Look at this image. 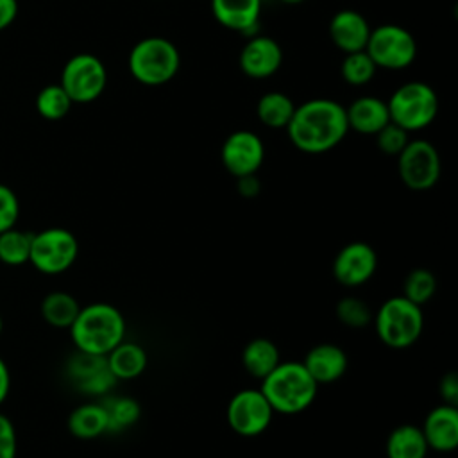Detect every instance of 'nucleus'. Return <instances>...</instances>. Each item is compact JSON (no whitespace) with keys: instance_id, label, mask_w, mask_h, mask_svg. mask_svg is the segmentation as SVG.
<instances>
[{"instance_id":"nucleus-1","label":"nucleus","mask_w":458,"mask_h":458,"mask_svg":"<svg viewBox=\"0 0 458 458\" xmlns=\"http://www.w3.org/2000/svg\"><path fill=\"white\" fill-rule=\"evenodd\" d=\"M349 132L345 106L333 98H310L295 106L286 134L304 154H324L338 147Z\"/></svg>"},{"instance_id":"nucleus-2","label":"nucleus","mask_w":458,"mask_h":458,"mask_svg":"<svg viewBox=\"0 0 458 458\" xmlns=\"http://www.w3.org/2000/svg\"><path fill=\"white\" fill-rule=\"evenodd\" d=\"M70 336L77 351L95 356H106L125 336V318L122 311L109 302H93L79 310Z\"/></svg>"},{"instance_id":"nucleus-3","label":"nucleus","mask_w":458,"mask_h":458,"mask_svg":"<svg viewBox=\"0 0 458 458\" xmlns=\"http://www.w3.org/2000/svg\"><path fill=\"white\" fill-rule=\"evenodd\" d=\"M259 390L274 413L297 415L311 406L318 385L304 369L302 361H279L277 367L261 379Z\"/></svg>"},{"instance_id":"nucleus-4","label":"nucleus","mask_w":458,"mask_h":458,"mask_svg":"<svg viewBox=\"0 0 458 458\" xmlns=\"http://www.w3.org/2000/svg\"><path fill=\"white\" fill-rule=\"evenodd\" d=\"M127 66L134 81L143 86H163L170 82L181 66L177 47L161 36L136 41L129 52Z\"/></svg>"},{"instance_id":"nucleus-5","label":"nucleus","mask_w":458,"mask_h":458,"mask_svg":"<svg viewBox=\"0 0 458 458\" xmlns=\"http://www.w3.org/2000/svg\"><path fill=\"white\" fill-rule=\"evenodd\" d=\"M377 338L392 349L413 345L424 329L422 308L403 295L386 299L372 317Z\"/></svg>"},{"instance_id":"nucleus-6","label":"nucleus","mask_w":458,"mask_h":458,"mask_svg":"<svg viewBox=\"0 0 458 458\" xmlns=\"http://www.w3.org/2000/svg\"><path fill=\"white\" fill-rule=\"evenodd\" d=\"M390 122L406 132H417L433 123L438 113L437 91L422 81H410L392 91L386 100Z\"/></svg>"},{"instance_id":"nucleus-7","label":"nucleus","mask_w":458,"mask_h":458,"mask_svg":"<svg viewBox=\"0 0 458 458\" xmlns=\"http://www.w3.org/2000/svg\"><path fill=\"white\" fill-rule=\"evenodd\" d=\"M365 52L377 68L403 70L417 57V39L401 25L383 23L370 30Z\"/></svg>"},{"instance_id":"nucleus-8","label":"nucleus","mask_w":458,"mask_h":458,"mask_svg":"<svg viewBox=\"0 0 458 458\" xmlns=\"http://www.w3.org/2000/svg\"><path fill=\"white\" fill-rule=\"evenodd\" d=\"M79 254V242L64 227H48L32 234L29 261L41 274H61L68 270Z\"/></svg>"},{"instance_id":"nucleus-9","label":"nucleus","mask_w":458,"mask_h":458,"mask_svg":"<svg viewBox=\"0 0 458 458\" xmlns=\"http://www.w3.org/2000/svg\"><path fill=\"white\" fill-rule=\"evenodd\" d=\"M59 84L73 104H89L104 93L107 72L100 57L86 52L75 54L63 66Z\"/></svg>"},{"instance_id":"nucleus-10","label":"nucleus","mask_w":458,"mask_h":458,"mask_svg":"<svg viewBox=\"0 0 458 458\" xmlns=\"http://www.w3.org/2000/svg\"><path fill=\"white\" fill-rule=\"evenodd\" d=\"M403 184L413 191L431 190L440 179V156L437 147L422 138L410 140L395 156Z\"/></svg>"},{"instance_id":"nucleus-11","label":"nucleus","mask_w":458,"mask_h":458,"mask_svg":"<svg viewBox=\"0 0 458 458\" xmlns=\"http://www.w3.org/2000/svg\"><path fill=\"white\" fill-rule=\"evenodd\" d=\"M225 417L234 433L258 437L270 426L274 410L259 388H243L229 399Z\"/></svg>"},{"instance_id":"nucleus-12","label":"nucleus","mask_w":458,"mask_h":458,"mask_svg":"<svg viewBox=\"0 0 458 458\" xmlns=\"http://www.w3.org/2000/svg\"><path fill=\"white\" fill-rule=\"evenodd\" d=\"M220 161L233 177L258 174L265 161L263 140L249 129L233 131L222 143Z\"/></svg>"},{"instance_id":"nucleus-13","label":"nucleus","mask_w":458,"mask_h":458,"mask_svg":"<svg viewBox=\"0 0 458 458\" xmlns=\"http://www.w3.org/2000/svg\"><path fill=\"white\" fill-rule=\"evenodd\" d=\"M377 268L376 250L365 242L344 245L333 261V277L347 288H356L372 279Z\"/></svg>"},{"instance_id":"nucleus-14","label":"nucleus","mask_w":458,"mask_h":458,"mask_svg":"<svg viewBox=\"0 0 458 458\" xmlns=\"http://www.w3.org/2000/svg\"><path fill=\"white\" fill-rule=\"evenodd\" d=\"M238 64L243 75L250 79H268L276 75L283 64V48L274 38L254 34L247 38L245 45L242 47Z\"/></svg>"},{"instance_id":"nucleus-15","label":"nucleus","mask_w":458,"mask_h":458,"mask_svg":"<svg viewBox=\"0 0 458 458\" xmlns=\"http://www.w3.org/2000/svg\"><path fill=\"white\" fill-rule=\"evenodd\" d=\"M372 27L356 9H340L329 20V39L344 54L365 50Z\"/></svg>"},{"instance_id":"nucleus-16","label":"nucleus","mask_w":458,"mask_h":458,"mask_svg":"<svg viewBox=\"0 0 458 458\" xmlns=\"http://www.w3.org/2000/svg\"><path fill=\"white\" fill-rule=\"evenodd\" d=\"M263 0H211L213 18L245 38L258 34Z\"/></svg>"},{"instance_id":"nucleus-17","label":"nucleus","mask_w":458,"mask_h":458,"mask_svg":"<svg viewBox=\"0 0 458 458\" xmlns=\"http://www.w3.org/2000/svg\"><path fill=\"white\" fill-rule=\"evenodd\" d=\"M420 431L429 449L451 453L458 445V410L453 404L435 406L424 419Z\"/></svg>"},{"instance_id":"nucleus-18","label":"nucleus","mask_w":458,"mask_h":458,"mask_svg":"<svg viewBox=\"0 0 458 458\" xmlns=\"http://www.w3.org/2000/svg\"><path fill=\"white\" fill-rule=\"evenodd\" d=\"M345 118L349 131L365 136H376L386 123H390L386 100L374 95H361L354 98L345 107Z\"/></svg>"},{"instance_id":"nucleus-19","label":"nucleus","mask_w":458,"mask_h":458,"mask_svg":"<svg viewBox=\"0 0 458 458\" xmlns=\"http://www.w3.org/2000/svg\"><path fill=\"white\" fill-rule=\"evenodd\" d=\"M302 365L317 385H327L338 381L345 374L347 354L336 344H318L306 352Z\"/></svg>"},{"instance_id":"nucleus-20","label":"nucleus","mask_w":458,"mask_h":458,"mask_svg":"<svg viewBox=\"0 0 458 458\" xmlns=\"http://www.w3.org/2000/svg\"><path fill=\"white\" fill-rule=\"evenodd\" d=\"M147 351L136 342L122 340L106 354V363L116 379H134L147 369Z\"/></svg>"},{"instance_id":"nucleus-21","label":"nucleus","mask_w":458,"mask_h":458,"mask_svg":"<svg viewBox=\"0 0 458 458\" xmlns=\"http://www.w3.org/2000/svg\"><path fill=\"white\" fill-rule=\"evenodd\" d=\"M68 429L81 440H91L107 433L109 420L102 403H84L73 408L68 417Z\"/></svg>"},{"instance_id":"nucleus-22","label":"nucleus","mask_w":458,"mask_h":458,"mask_svg":"<svg viewBox=\"0 0 458 458\" xmlns=\"http://www.w3.org/2000/svg\"><path fill=\"white\" fill-rule=\"evenodd\" d=\"M281 361L279 349L277 345L265 338V336H256L242 351V365L243 369L256 379H263L267 374H270L277 363Z\"/></svg>"},{"instance_id":"nucleus-23","label":"nucleus","mask_w":458,"mask_h":458,"mask_svg":"<svg viewBox=\"0 0 458 458\" xmlns=\"http://www.w3.org/2000/svg\"><path fill=\"white\" fill-rule=\"evenodd\" d=\"M385 451L388 458H426L429 447L419 426L401 424L386 437Z\"/></svg>"},{"instance_id":"nucleus-24","label":"nucleus","mask_w":458,"mask_h":458,"mask_svg":"<svg viewBox=\"0 0 458 458\" xmlns=\"http://www.w3.org/2000/svg\"><path fill=\"white\" fill-rule=\"evenodd\" d=\"M293 111V100L283 91H267L256 104L258 120L270 129H286Z\"/></svg>"},{"instance_id":"nucleus-25","label":"nucleus","mask_w":458,"mask_h":458,"mask_svg":"<svg viewBox=\"0 0 458 458\" xmlns=\"http://www.w3.org/2000/svg\"><path fill=\"white\" fill-rule=\"evenodd\" d=\"M81 304L77 299L63 290H55L45 295L41 301V315L47 324L57 329H70L75 317L79 315Z\"/></svg>"},{"instance_id":"nucleus-26","label":"nucleus","mask_w":458,"mask_h":458,"mask_svg":"<svg viewBox=\"0 0 458 458\" xmlns=\"http://www.w3.org/2000/svg\"><path fill=\"white\" fill-rule=\"evenodd\" d=\"M102 406L107 413L109 431H122L134 426L141 415V406L132 397L123 395H107L102 401Z\"/></svg>"},{"instance_id":"nucleus-27","label":"nucleus","mask_w":458,"mask_h":458,"mask_svg":"<svg viewBox=\"0 0 458 458\" xmlns=\"http://www.w3.org/2000/svg\"><path fill=\"white\" fill-rule=\"evenodd\" d=\"M32 233L11 227L0 233V261L11 267H18L29 261Z\"/></svg>"},{"instance_id":"nucleus-28","label":"nucleus","mask_w":458,"mask_h":458,"mask_svg":"<svg viewBox=\"0 0 458 458\" xmlns=\"http://www.w3.org/2000/svg\"><path fill=\"white\" fill-rule=\"evenodd\" d=\"M377 72V66L365 50L345 54L340 64V75L349 86L369 84Z\"/></svg>"},{"instance_id":"nucleus-29","label":"nucleus","mask_w":458,"mask_h":458,"mask_svg":"<svg viewBox=\"0 0 458 458\" xmlns=\"http://www.w3.org/2000/svg\"><path fill=\"white\" fill-rule=\"evenodd\" d=\"M72 104L73 102L70 100L61 84H48L36 97L38 113L50 122L64 118L72 109Z\"/></svg>"},{"instance_id":"nucleus-30","label":"nucleus","mask_w":458,"mask_h":458,"mask_svg":"<svg viewBox=\"0 0 458 458\" xmlns=\"http://www.w3.org/2000/svg\"><path fill=\"white\" fill-rule=\"evenodd\" d=\"M437 292V279L428 268H413L403 283V297L422 306Z\"/></svg>"},{"instance_id":"nucleus-31","label":"nucleus","mask_w":458,"mask_h":458,"mask_svg":"<svg viewBox=\"0 0 458 458\" xmlns=\"http://www.w3.org/2000/svg\"><path fill=\"white\" fill-rule=\"evenodd\" d=\"M372 317L374 313L370 306L360 297L349 295L340 299L336 304V318L347 327H354V329L367 327L372 322Z\"/></svg>"},{"instance_id":"nucleus-32","label":"nucleus","mask_w":458,"mask_h":458,"mask_svg":"<svg viewBox=\"0 0 458 458\" xmlns=\"http://www.w3.org/2000/svg\"><path fill=\"white\" fill-rule=\"evenodd\" d=\"M410 141V132L401 129L395 123H386L377 134H376V145L377 148L386 156H397L406 143Z\"/></svg>"},{"instance_id":"nucleus-33","label":"nucleus","mask_w":458,"mask_h":458,"mask_svg":"<svg viewBox=\"0 0 458 458\" xmlns=\"http://www.w3.org/2000/svg\"><path fill=\"white\" fill-rule=\"evenodd\" d=\"M20 216V202L16 193L5 186L0 184V233L11 229L16 225Z\"/></svg>"},{"instance_id":"nucleus-34","label":"nucleus","mask_w":458,"mask_h":458,"mask_svg":"<svg viewBox=\"0 0 458 458\" xmlns=\"http://www.w3.org/2000/svg\"><path fill=\"white\" fill-rule=\"evenodd\" d=\"M0 458H16V429L4 413H0Z\"/></svg>"},{"instance_id":"nucleus-35","label":"nucleus","mask_w":458,"mask_h":458,"mask_svg":"<svg viewBox=\"0 0 458 458\" xmlns=\"http://www.w3.org/2000/svg\"><path fill=\"white\" fill-rule=\"evenodd\" d=\"M438 392L445 404L456 406L458 404V376L454 372L444 374L438 383Z\"/></svg>"},{"instance_id":"nucleus-36","label":"nucleus","mask_w":458,"mask_h":458,"mask_svg":"<svg viewBox=\"0 0 458 458\" xmlns=\"http://www.w3.org/2000/svg\"><path fill=\"white\" fill-rule=\"evenodd\" d=\"M236 190L242 197L245 199H252L256 197L259 191H261V182L259 179L256 177V174H250V175H243V177H238L236 179Z\"/></svg>"},{"instance_id":"nucleus-37","label":"nucleus","mask_w":458,"mask_h":458,"mask_svg":"<svg viewBox=\"0 0 458 458\" xmlns=\"http://www.w3.org/2000/svg\"><path fill=\"white\" fill-rule=\"evenodd\" d=\"M18 14V0H0V30L7 29Z\"/></svg>"},{"instance_id":"nucleus-38","label":"nucleus","mask_w":458,"mask_h":458,"mask_svg":"<svg viewBox=\"0 0 458 458\" xmlns=\"http://www.w3.org/2000/svg\"><path fill=\"white\" fill-rule=\"evenodd\" d=\"M9 388H11V374L5 361L0 358V404L7 399Z\"/></svg>"},{"instance_id":"nucleus-39","label":"nucleus","mask_w":458,"mask_h":458,"mask_svg":"<svg viewBox=\"0 0 458 458\" xmlns=\"http://www.w3.org/2000/svg\"><path fill=\"white\" fill-rule=\"evenodd\" d=\"M265 2V0H263ZM279 2H283V4H288V5H297V4H302L304 0H279Z\"/></svg>"},{"instance_id":"nucleus-40","label":"nucleus","mask_w":458,"mask_h":458,"mask_svg":"<svg viewBox=\"0 0 458 458\" xmlns=\"http://www.w3.org/2000/svg\"><path fill=\"white\" fill-rule=\"evenodd\" d=\"M0 335H2V317H0Z\"/></svg>"}]
</instances>
